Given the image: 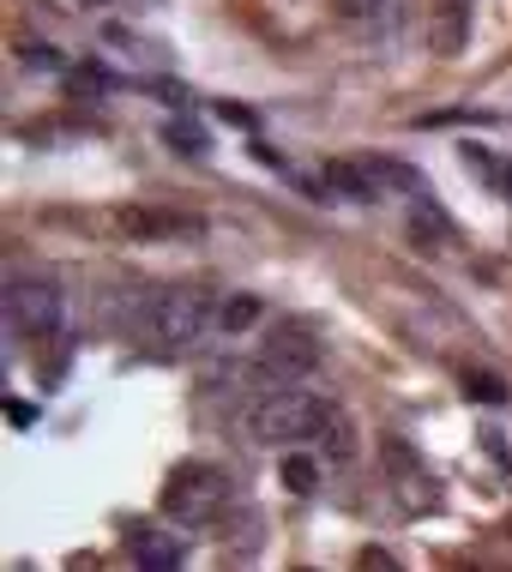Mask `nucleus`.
<instances>
[{"instance_id":"nucleus-1","label":"nucleus","mask_w":512,"mask_h":572,"mask_svg":"<svg viewBox=\"0 0 512 572\" xmlns=\"http://www.w3.org/2000/svg\"><path fill=\"white\" fill-rule=\"evenodd\" d=\"M211 314H217V296H205L194 284H164V289H145L134 296V314H127V337L157 362H175L187 349H199L211 332Z\"/></svg>"},{"instance_id":"nucleus-19","label":"nucleus","mask_w":512,"mask_h":572,"mask_svg":"<svg viewBox=\"0 0 512 572\" xmlns=\"http://www.w3.org/2000/svg\"><path fill=\"white\" fill-rule=\"evenodd\" d=\"M24 67H42V72H61V49H49V42H31V49H24Z\"/></svg>"},{"instance_id":"nucleus-16","label":"nucleus","mask_w":512,"mask_h":572,"mask_svg":"<svg viewBox=\"0 0 512 572\" xmlns=\"http://www.w3.org/2000/svg\"><path fill=\"white\" fill-rule=\"evenodd\" d=\"M164 139H169L181 157H205V151H211V134H205L199 121H181V115H175V121L164 127Z\"/></svg>"},{"instance_id":"nucleus-11","label":"nucleus","mask_w":512,"mask_h":572,"mask_svg":"<svg viewBox=\"0 0 512 572\" xmlns=\"http://www.w3.org/2000/svg\"><path fill=\"white\" fill-rule=\"evenodd\" d=\"M314 446H319V458L349 464V458H356V422H349L344 410H332V416H326V428L314 434Z\"/></svg>"},{"instance_id":"nucleus-10","label":"nucleus","mask_w":512,"mask_h":572,"mask_svg":"<svg viewBox=\"0 0 512 572\" xmlns=\"http://www.w3.org/2000/svg\"><path fill=\"white\" fill-rule=\"evenodd\" d=\"M259 296H247V289H229V296H217V314H211V332L217 337H242V332H254L259 326Z\"/></svg>"},{"instance_id":"nucleus-8","label":"nucleus","mask_w":512,"mask_h":572,"mask_svg":"<svg viewBox=\"0 0 512 572\" xmlns=\"http://www.w3.org/2000/svg\"><path fill=\"white\" fill-rule=\"evenodd\" d=\"M410 236L422 247H434V254H452L459 247V224L446 217V205L434 194H410Z\"/></svg>"},{"instance_id":"nucleus-14","label":"nucleus","mask_w":512,"mask_h":572,"mask_svg":"<svg viewBox=\"0 0 512 572\" xmlns=\"http://www.w3.org/2000/svg\"><path fill=\"white\" fill-rule=\"evenodd\" d=\"M362 169H368V181L380 194H422V175L410 164H392V157H362Z\"/></svg>"},{"instance_id":"nucleus-6","label":"nucleus","mask_w":512,"mask_h":572,"mask_svg":"<svg viewBox=\"0 0 512 572\" xmlns=\"http://www.w3.org/2000/svg\"><path fill=\"white\" fill-rule=\"evenodd\" d=\"M259 362H266L272 379H307L319 368V337L296 326V319H284V326L266 332V344H259Z\"/></svg>"},{"instance_id":"nucleus-20","label":"nucleus","mask_w":512,"mask_h":572,"mask_svg":"<svg viewBox=\"0 0 512 572\" xmlns=\"http://www.w3.org/2000/svg\"><path fill=\"white\" fill-rule=\"evenodd\" d=\"M7 422H12V428H31V422H37V410H31V404H19V398H12V404H7Z\"/></svg>"},{"instance_id":"nucleus-17","label":"nucleus","mask_w":512,"mask_h":572,"mask_svg":"<svg viewBox=\"0 0 512 572\" xmlns=\"http://www.w3.org/2000/svg\"><path fill=\"white\" fill-rule=\"evenodd\" d=\"M464 386H471V398H476V404H506V379H501V374H489V368H482V374L471 368V374H464Z\"/></svg>"},{"instance_id":"nucleus-12","label":"nucleus","mask_w":512,"mask_h":572,"mask_svg":"<svg viewBox=\"0 0 512 572\" xmlns=\"http://www.w3.org/2000/svg\"><path fill=\"white\" fill-rule=\"evenodd\" d=\"M326 187H332L338 199H349V205H368V199H380V187L368 181L362 157H356V164H326Z\"/></svg>"},{"instance_id":"nucleus-5","label":"nucleus","mask_w":512,"mask_h":572,"mask_svg":"<svg viewBox=\"0 0 512 572\" xmlns=\"http://www.w3.org/2000/svg\"><path fill=\"white\" fill-rule=\"evenodd\" d=\"M380 471H386L404 512H429L434 501H441V482H434V471L422 464V452L410 446L404 434H380Z\"/></svg>"},{"instance_id":"nucleus-2","label":"nucleus","mask_w":512,"mask_h":572,"mask_svg":"<svg viewBox=\"0 0 512 572\" xmlns=\"http://www.w3.org/2000/svg\"><path fill=\"white\" fill-rule=\"evenodd\" d=\"M332 410L338 404H332L326 392H307L302 379H284V386L259 392V398L242 410V428H247V440H259V446H302V440H314L326 428Z\"/></svg>"},{"instance_id":"nucleus-4","label":"nucleus","mask_w":512,"mask_h":572,"mask_svg":"<svg viewBox=\"0 0 512 572\" xmlns=\"http://www.w3.org/2000/svg\"><path fill=\"white\" fill-rule=\"evenodd\" d=\"M7 326L24 344H55L67 326V296L55 277H12L7 284Z\"/></svg>"},{"instance_id":"nucleus-9","label":"nucleus","mask_w":512,"mask_h":572,"mask_svg":"<svg viewBox=\"0 0 512 572\" xmlns=\"http://www.w3.org/2000/svg\"><path fill=\"white\" fill-rule=\"evenodd\" d=\"M464 37H471V0H441L429 19V49L434 55H459Z\"/></svg>"},{"instance_id":"nucleus-13","label":"nucleus","mask_w":512,"mask_h":572,"mask_svg":"<svg viewBox=\"0 0 512 572\" xmlns=\"http://www.w3.org/2000/svg\"><path fill=\"white\" fill-rule=\"evenodd\" d=\"M277 482H284L289 494H319V458H307V452H296V446H284V458H277Z\"/></svg>"},{"instance_id":"nucleus-18","label":"nucleus","mask_w":512,"mask_h":572,"mask_svg":"<svg viewBox=\"0 0 512 572\" xmlns=\"http://www.w3.org/2000/svg\"><path fill=\"white\" fill-rule=\"evenodd\" d=\"M380 7H386V0H332V12H338L344 24H368V19H380Z\"/></svg>"},{"instance_id":"nucleus-15","label":"nucleus","mask_w":512,"mask_h":572,"mask_svg":"<svg viewBox=\"0 0 512 572\" xmlns=\"http://www.w3.org/2000/svg\"><path fill=\"white\" fill-rule=\"evenodd\" d=\"M127 236H187L194 217H169V211H121Z\"/></svg>"},{"instance_id":"nucleus-21","label":"nucleus","mask_w":512,"mask_h":572,"mask_svg":"<svg viewBox=\"0 0 512 572\" xmlns=\"http://www.w3.org/2000/svg\"><path fill=\"white\" fill-rule=\"evenodd\" d=\"M494 194H506V199H512V157L501 164V187H494Z\"/></svg>"},{"instance_id":"nucleus-3","label":"nucleus","mask_w":512,"mask_h":572,"mask_svg":"<svg viewBox=\"0 0 512 572\" xmlns=\"http://www.w3.org/2000/svg\"><path fill=\"white\" fill-rule=\"evenodd\" d=\"M157 506H164V519L175 524V531H211V524L229 512V476L217 471V464L187 458V464L169 471Z\"/></svg>"},{"instance_id":"nucleus-7","label":"nucleus","mask_w":512,"mask_h":572,"mask_svg":"<svg viewBox=\"0 0 512 572\" xmlns=\"http://www.w3.org/2000/svg\"><path fill=\"white\" fill-rule=\"evenodd\" d=\"M127 561L151 566V572H175L187 561V536H169V531H157V524H134V531H127Z\"/></svg>"}]
</instances>
